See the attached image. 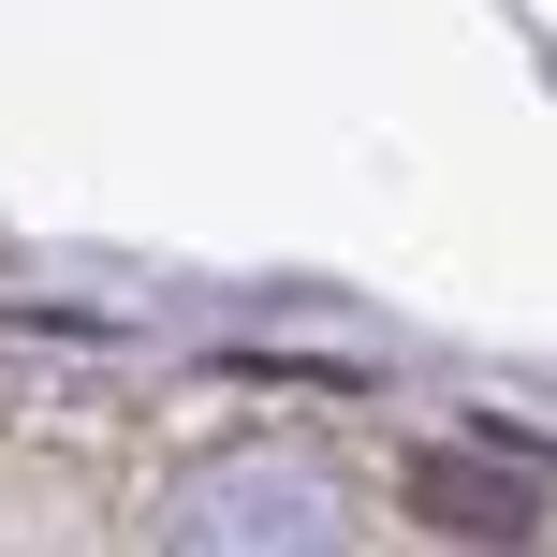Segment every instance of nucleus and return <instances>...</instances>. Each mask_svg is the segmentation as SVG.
<instances>
[{
	"mask_svg": "<svg viewBox=\"0 0 557 557\" xmlns=\"http://www.w3.org/2000/svg\"><path fill=\"white\" fill-rule=\"evenodd\" d=\"M411 513L455 529V543H529L543 529V499L513 470H484V455H411Z\"/></svg>",
	"mask_w": 557,
	"mask_h": 557,
	"instance_id": "1",
	"label": "nucleus"
}]
</instances>
